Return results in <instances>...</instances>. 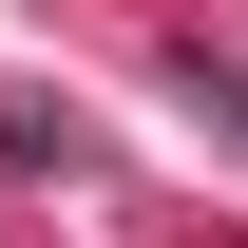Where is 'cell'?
<instances>
[{
	"label": "cell",
	"mask_w": 248,
	"mask_h": 248,
	"mask_svg": "<svg viewBox=\"0 0 248 248\" xmlns=\"http://www.w3.org/2000/svg\"><path fill=\"white\" fill-rule=\"evenodd\" d=\"M172 77H191V95H210V115L248 134V58H210V38H191V58H172Z\"/></svg>",
	"instance_id": "cell-1"
}]
</instances>
